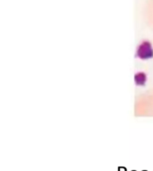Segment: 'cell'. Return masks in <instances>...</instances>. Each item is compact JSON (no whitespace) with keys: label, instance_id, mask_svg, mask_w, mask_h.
<instances>
[{"label":"cell","instance_id":"1","mask_svg":"<svg viewBox=\"0 0 153 171\" xmlns=\"http://www.w3.org/2000/svg\"><path fill=\"white\" fill-rule=\"evenodd\" d=\"M142 14L145 24L153 30V0H144Z\"/></svg>","mask_w":153,"mask_h":171}]
</instances>
